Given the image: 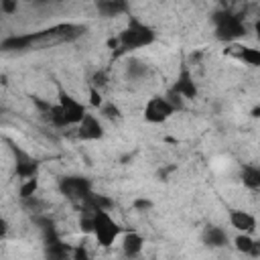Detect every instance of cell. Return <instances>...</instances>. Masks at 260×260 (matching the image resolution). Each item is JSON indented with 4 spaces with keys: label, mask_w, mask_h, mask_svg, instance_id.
I'll return each mask as SVG.
<instances>
[{
    "label": "cell",
    "mask_w": 260,
    "mask_h": 260,
    "mask_svg": "<svg viewBox=\"0 0 260 260\" xmlns=\"http://www.w3.org/2000/svg\"><path fill=\"white\" fill-rule=\"evenodd\" d=\"M85 32L83 24H57L39 32H28V35H18V37H8L6 41L0 43V51H12V53H22V51H32V49H47L55 47L61 43H71L79 39Z\"/></svg>",
    "instance_id": "obj_1"
},
{
    "label": "cell",
    "mask_w": 260,
    "mask_h": 260,
    "mask_svg": "<svg viewBox=\"0 0 260 260\" xmlns=\"http://www.w3.org/2000/svg\"><path fill=\"white\" fill-rule=\"evenodd\" d=\"M83 114H85V106L65 89H59L57 104H53L45 116L55 128H69V126H77Z\"/></svg>",
    "instance_id": "obj_2"
},
{
    "label": "cell",
    "mask_w": 260,
    "mask_h": 260,
    "mask_svg": "<svg viewBox=\"0 0 260 260\" xmlns=\"http://www.w3.org/2000/svg\"><path fill=\"white\" fill-rule=\"evenodd\" d=\"M213 26H215V37L223 43H234L246 35L244 16L230 8L213 14Z\"/></svg>",
    "instance_id": "obj_3"
},
{
    "label": "cell",
    "mask_w": 260,
    "mask_h": 260,
    "mask_svg": "<svg viewBox=\"0 0 260 260\" xmlns=\"http://www.w3.org/2000/svg\"><path fill=\"white\" fill-rule=\"evenodd\" d=\"M154 41H156V32L148 24L140 22L138 18H130L128 24H126V28L118 35V43L122 45L124 51L142 49V47L152 45Z\"/></svg>",
    "instance_id": "obj_4"
},
{
    "label": "cell",
    "mask_w": 260,
    "mask_h": 260,
    "mask_svg": "<svg viewBox=\"0 0 260 260\" xmlns=\"http://www.w3.org/2000/svg\"><path fill=\"white\" fill-rule=\"evenodd\" d=\"M91 211V209H89ZM120 225L110 217V213L106 209H95L91 211V234L95 236L98 244L108 248L116 242V238L120 236Z\"/></svg>",
    "instance_id": "obj_5"
},
{
    "label": "cell",
    "mask_w": 260,
    "mask_h": 260,
    "mask_svg": "<svg viewBox=\"0 0 260 260\" xmlns=\"http://www.w3.org/2000/svg\"><path fill=\"white\" fill-rule=\"evenodd\" d=\"M175 114V106L167 100V95H152L144 106V120L150 124L167 122Z\"/></svg>",
    "instance_id": "obj_6"
},
{
    "label": "cell",
    "mask_w": 260,
    "mask_h": 260,
    "mask_svg": "<svg viewBox=\"0 0 260 260\" xmlns=\"http://www.w3.org/2000/svg\"><path fill=\"white\" fill-rule=\"evenodd\" d=\"M59 189L67 199L79 201V203H83L93 193L91 191V183L85 177H63L59 181Z\"/></svg>",
    "instance_id": "obj_7"
},
{
    "label": "cell",
    "mask_w": 260,
    "mask_h": 260,
    "mask_svg": "<svg viewBox=\"0 0 260 260\" xmlns=\"http://www.w3.org/2000/svg\"><path fill=\"white\" fill-rule=\"evenodd\" d=\"M12 152H14V173L20 179L37 177V173H39V160L35 156H30L26 150H22V148H18L14 144H12Z\"/></svg>",
    "instance_id": "obj_8"
},
{
    "label": "cell",
    "mask_w": 260,
    "mask_h": 260,
    "mask_svg": "<svg viewBox=\"0 0 260 260\" xmlns=\"http://www.w3.org/2000/svg\"><path fill=\"white\" fill-rule=\"evenodd\" d=\"M77 136L81 140H100L104 136L102 120L95 114H83V118L77 122Z\"/></svg>",
    "instance_id": "obj_9"
},
{
    "label": "cell",
    "mask_w": 260,
    "mask_h": 260,
    "mask_svg": "<svg viewBox=\"0 0 260 260\" xmlns=\"http://www.w3.org/2000/svg\"><path fill=\"white\" fill-rule=\"evenodd\" d=\"M201 242H203L207 248H225V246L230 244V236H228V232H225L223 228L209 223V225H205L203 232H201Z\"/></svg>",
    "instance_id": "obj_10"
},
{
    "label": "cell",
    "mask_w": 260,
    "mask_h": 260,
    "mask_svg": "<svg viewBox=\"0 0 260 260\" xmlns=\"http://www.w3.org/2000/svg\"><path fill=\"white\" fill-rule=\"evenodd\" d=\"M171 89H173L175 93H179L183 100H193V98H197V85H195V79L191 77V73H189L187 67L181 69V73H179V77H177V81L173 83Z\"/></svg>",
    "instance_id": "obj_11"
},
{
    "label": "cell",
    "mask_w": 260,
    "mask_h": 260,
    "mask_svg": "<svg viewBox=\"0 0 260 260\" xmlns=\"http://www.w3.org/2000/svg\"><path fill=\"white\" fill-rule=\"evenodd\" d=\"M230 223L232 228H236L238 232H244V234H250L254 232L256 228V217L244 209H232L230 211Z\"/></svg>",
    "instance_id": "obj_12"
},
{
    "label": "cell",
    "mask_w": 260,
    "mask_h": 260,
    "mask_svg": "<svg viewBox=\"0 0 260 260\" xmlns=\"http://www.w3.org/2000/svg\"><path fill=\"white\" fill-rule=\"evenodd\" d=\"M95 8L102 16H120L128 12V0H95Z\"/></svg>",
    "instance_id": "obj_13"
},
{
    "label": "cell",
    "mask_w": 260,
    "mask_h": 260,
    "mask_svg": "<svg viewBox=\"0 0 260 260\" xmlns=\"http://www.w3.org/2000/svg\"><path fill=\"white\" fill-rule=\"evenodd\" d=\"M142 246H144V240H142V236L136 234V232L126 234L124 240H122V252H124V256H128V258L138 256V254L142 252Z\"/></svg>",
    "instance_id": "obj_14"
},
{
    "label": "cell",
    "mask_w": 260,
    "mask_h": 260,
    "mask_svg": "<svg viewBox=\"0 0 260 260\" xmlns=\"http://www.w3.org/2000/svg\"><path fill=\"white\" fill-rule=\"evenodd\" d=\"M126 77L132 79V81H140L144 77H148V65L142 61V59H128L126 61Z\"/></svg>",
    "instance_id": "obj_15"
},
{
    "label": "cell",
    "mask_w": 260,
    "mask_h": 260,
    "mask_svg": "<svg viewBox=\"0 0 260 260\" xmlns=\"http://www.w3.org/2000/svg\"><path fill=\"white\" fill-rule=\"evenodd\" d=\"M232 53H234L240 61H244V63H248V65H252V67H258V65H260V51L254 49V47L234 45V47H232Z\"/></svg>",
    "instance_id": "obj_16"
},
{
    "label": "cell",
    "mask_w": 260,
    "mask_h": 260,
    "mask_svg": "<svg viewBox=\"0 0 260 260\" xmlns=\"http://www.w3.org/2000/svg\"><path fill=\"white\" fill-rule=\"evenodd\" d=\"M236 248L248 256H260V244L250 236V234H244L240 232V236H236Z\"/></svg>",
    "instance_id": "obj_17"
},
{
    "label": "cell",
    "mask_w": 260,
    "mask_h": 260,
    "mask_svg": "<svg viewBox=\"0 0 260 260\" xmlns=\"http://www.w3.org/2000/svg\"><path fill=\"white\" fill-rule=\"evenodd\" d=\"M242 181L252 191L260 189V169L256 165H244V169H242Z\"/></svg>",
    "instance_id": "obj_18"
},
{
    "label": "cell",
    "mask_w": 260,
    "mask_h": 260,
    "mask_svg": "<svg viewBox=\"0 0 260 260\" xmlns=\"http://www.w3.org/2000/svg\"><path fill=\"white\" fill-rule=\"evenodd\" d=\"M100 112H102V116L108 118V120H116V122L122 120V112H120V108H118L114 102H102Z\"/></svg>",
    "instance_id": "obj_19"
},
{
    "label": "cell",
    "mask_w": 260,
    "mask_h": 260,
    "mask_svg": "<svg viewBox=\"0 0 260 260\" xmlns=\"http://www.w3.org/2000/svg\"><path fill=\"white\" fill-rule=\"evenodd\" d=\"M37 187H39V181L37 177H30V179H22V185H20V197L26 199V197H32L37 193Z\"/></svg>",
    "instance_id": "obj_20"
},
{
    "label": "cell",
    "mask_w": 260,
    "mask_h": 260,
    "mask_svg": "<svg viewBox=\"0 0 260 260\" xmlns=\"http://www.w3.org/2000/svg\"><path fill=\"white\" fill-rule=\"evenodd\" d=\"M89 102H91V106H93V108H100V106H102V102H104V100H102L100 89H98V87H93V85L89 87Z\"/></svg>",
    "instance_id": "obj_21"
},
{
    "label": "cell",
    "mask_w": 260,
    "mask_h": 260,
    "mask_svg": "<svg viewBox=\"0 0 260 260\" xmlns=\"http://www.w3.org/2000/svg\"><path fill=\"white\" fill-rule=\"evenodd\" d=\"M106 83H108V77H106V73H104V71L93 73V77H91V85H93V87H98V89H100V87H104Z\"/></svg>",
    "instance_id": "obj_22"
},
{
    "label": "cell",
    "mask_w": 260,
    "mask_h": 260,
    "mask_svg": "<svg viewBox=\"0 0 260 260\" xmlns=\"http://www.w3.org/2000/svg\"><path fill=\"white\" fill-rule=\"evenodd\" d=\"M0 8L6 14H14L16 8H18V4H16V0H0Z\"/></svg>",
    "instance_id": "obj_23"
},
{
    "label": "cell",
    "mask_w": 260,
    "mask_h": 260,
    "mask_svg": "<svg viewBox=\"0 0 260 260\" xmlns=\"http://www.w3.org/2000/svg\"><path fill=\"white\" fill-rule=\"evenodd\" d=\"M134 207H136V209H150L152 203H150L148 199H136V201H134Z\"/></svg>",
    "instance_id": "obj_24"
},
{
    "label": "cell",
    "mask_w": 260,
    "mask_h": 260,
    "mask_svg": "<svg viewBox=\"0 0 260 260\" xmlns=\"http://www.w3.org/2000/svg\"><path fill=\"white\" fill-rule=\"evenodd\" d=\"M6 234H8V223H6V219L0 215V242L6 238Z\"/></svg>",
    "instance_id": "obj_25"
},
{
    "label": "cell",
    "mask_w": 260,
    "mask_h": 260,
    "mask_svg": "<svg viewBox=\"0 0 260 260\" xmlns=\"http://www.w3.org/2000/svg\"><path fill=\"white\" fill-rule=\"evenodd\" d=\"M32 2H35V4H49L51 0H32Z\"/></svg>",
    "instance_id": "obj_26"
}]
</instances>
